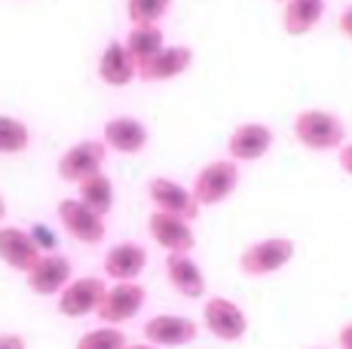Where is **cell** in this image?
Wrapping results in <instances>:
<instances>
[{"label":"cell","mask_w":352,"mask_h":349,"mask_svg":"<svg viewBox=\"0 0 352 349\" xmlns=\"http://www.w3.org/2000/svg\"><path fill=\"white\" fill-rule=\"evenodd\" d=\"M104 163H107V144L101 138H86V141L71 144L58 157L56 172L67 184H83L86 178L104 172Z\"/></svg>","instance_id":"cell-5"},{"label":"cell","mask_w":352,"mask_h":349,"mask_svg":"<svg viewBox=\"0 0 352 349\" xmlns=\"http://www.w3.org/2000/svg\"><path fill=\"white\" fill-rule=\"evenodd\" d=\"M193 58L196 56H193L190 46L168 43L160 56H153L147 65H141L138 80H144V83H168V80H178L193 68Z\"/></svg>","instance_id":"cell-16"},{"label":"cell","mask_w":352,"mask_h":349,"mask_svg":"<svg viewBox=\"0 0 352 349\" xmlns=\"http://www.w3.org/2000/svg\"><path fill=\"white\" fill-rule=\"evenodd\" d=\"M126 49L129 56L135 58V65H147L153 56H160L162 49H166V34H162L160 25H132V31L126 34Z\"/></svg>","instance_id":"cell-21"},{"label":"cell","mask_w":352,"mask_h":349,"mask_svg":"<svg viewBox=\"0 0 352 349\" xmlns=\"http://www.w3.org/2000/svg\"><path fill=\"white\" fill-rule=\"evenodd\" d=\"M126 349H160V346H153V344H147L144 340V344H129Z\"/></svg>","instance_id":"cell-31"},{"label":"cell","mask_w":352,"mask_h":349,"mask_svg":"<svg viewBox=\"0 0 352 349\" xmlns=\"http://www.w3.org/2000/svg\"><path fill=\"white\" fill-rule=\"evenodd\" d=\"M337 166H340V172L346 174V178H352V141H346V144L337 150Z\"/></svg>","instance_id":"cell-27"},{"label":"cell","mask_w":352,"mask_h":349,"mask_svg":"<svg viewBox=\"0 0 352 349\" xmlns=\"http://www.w3.org/2000/svg\"><path fill=\"white\" fill-rule=\"evenodd\" d=\"M104 276L111 282H138L147 270V248L138 243H117L104 251Z\"/></svg>","instance_id":"cell-17"},{"label":"cell","mask_w":352,"mask_h":349,"mask_svg":"<svg viewBox=\"0 0 352 349\" xmlns=\"http://www.w3.org/2000/svg\"><path fill=\"white\" fill-rule=\"evenodd\" d=\"M313 349H322V346H313Z\"/></svg>","instance_id":"cell-33"},{"label":"cell","mask_w":352,"mask_h":349,"mask_svg":"<svg viewBox=\"0 0 352 349\" xmlns=\"http://www.w3.org/2000/svg\"><path fill=\"white\" fill-rule=\"evenodd\" d=\"M28 288L37 297H58L67 285L74 282V267L65 254H43L37 260V267L28 273Z\"/></svg>","instance_id":"cell-14"},{"label":"cell","mask_w":352,"mask_h":349,"mask_svg":"<svg viewBox=\"0 0 352 349\" xmlns=\"http://www.w3.org/2000/svg\"><path fill=\"white\" fill-rule=\"evenodd\" d=\"M31 147V129L25 120L0 113V157H19Z\"/></svg>","instance_id":"cell-23"},{"label":"cell","mask_w":352,"mask_h":349,"mask_svg":"<svg viewBox=\"0 0 352 349\" xmlns=\"http://www.w3.org/2000/svg\"><path fill=\"white\" fill-rule=\"evenodd\" d=\"M337 28H340V34L346 37V40H352V3L340 12V19H337Z\"/></svg>","instance_id":"cell-29"},{"label":"cell","mask_w":352,"mask_h":349,"mask_svg":"<svg viewBox=\"0 0 352 349\" xmlns=\"http://www.w3.org/2000/svg\"><path fill=\"white\" fill-rule=\"evenodd\" d=\"M202 328L221 344H239L248 334V315L230 297H206L202 304Z\"/></svg>","instance_id":"cell-4"},{"label":"cell","mask_w":352,"mask_h":349,"mask_svg":"<svg viewBox=\"0 0 352 349\" xmlns=\"http://www.w3.org/2000/svg\"><path fill=\"white\" fill-rule=\"evenodd\" d=\"M126 346L129 340L117 325H98L92 331L80 334L77 344H74V349H126Z\"/></svg>","instance_id":"cell-24"},{"label":"cell","mask_w":352,"mask_h":349,"mask_svg":"<svg viewBox=\"0 0 352 349\" xmlns=\"http://www.w3.org/2000/svg\"><path fill=\"white\" fill-rule=\"evenodd\" d=\"M276 144V132L273 126L267 123H239L233 132H230L227 138V157L233 159V163H257V159H263L270 150H273Z\"/></svg>","instance_id":"cell-11"},{"label":"cell","mask_w":352,"mask_h":349,"mask_svg":"<svg viewBox=\"0 0 352 349\" xmlns=\"http://www.w3.org/2000/svg\"><path fill=\"white\" fill-rule=\"evenodd\" d=\"M328 0H285L282 3V31L288 37H307L319 28Z\"/></svg>","instance_id":"cell-20"},{"label":"cell","mask_w":352,"mask_h":349,"mask_svg":"<svg viewBox=\"0 0 352 349\" xmlns=\"http://www.w3.org/2000/svg\"><path fill=\"white\" fill-rule=\"evenodd\" d=\"M40 258H43V251L34 243L31 230L0 224V260H3V267H10L12 273L28 276L34 267H37Z\"/></svg>","instance_id":"cell-13"},{"label":"cell","mask_w":352,"mask_h":349,"mask_svg":"<svg viewBox=\"0 0 352 349\" xmlns=\"http://www.w3.org/2000/svg\"><path fill=\"white\" fill-rule=\"evenodd\" d=\"M56 214H58V224L74 243L80 245H101L107 236V221L96 214L89 205H83L77 196H67V199H58L56 205Z\"/></svg>","instance_id":"cell-6"},{"label":"cell","mask_w":352,"mask_h":349,"mask_svg":"<svg viewBox=\"0 0 352 349\" xmlns=\"http://www.w3.org/2000/svg\"><path fill=\"white\" fill-rule=\"evenodd\" d=\"M3 218H6V199L0 196V224H3Z\"/></svg>","instance_id":"cell-32"},{"label":"cell","mask_w":352,"mask_h":349,"mask_svg":"<svg viewBox=\"0 0 352 349\" xmlns=\"http://www.w3.org/2000/svg\"><path fill=\"white\" fill-rule=\"evenodd\" d=\"M166 279L187 300H202L208 294L206 273L190 254H166Z\"/></svg>","instance_id":"cell-18"},{"label":"cell","mask_w":352,"mask_h":349,"mask_svg":"<svg viewBox=\"0 0 352 349\" xmlns=\"http://www.w3.org/2000/svg\"><path fill=\"white\" fill-rule=\"evenodd\" d=\"M31 236H34V243H37V248H40L43 254H56V251H58V236L50 230V227L34 224V227H31Z\"/></svg>","instance_id":"cell-26"},{"label":"cell","mask_w":352,"mask_h":349,"mask_svg":"<svg viewBox=\"0 0 352 349\" xmlns=\"http://www.w3.org/2000/svg\"><path fill=\"white\" fill-rule=\"evenodd\" d=\"M77 199L83 205H89L96 214L101 218H107V214L113 212V203H117V190H113V181L107 178L104 172L92 174V178H86L83 184H77Z\"/></svg>","instance_id":"cell-22"},{"label":"cell","mask_w":352,"mask_h":349,"mask_svg":"<svg viewBox=\"0 0 352 349\" xmlns=\"http://www.w3.org/2000/svg\"><path fill=\"white\" fill-rule=\"evenodd\" d=\"M141 334H144L147 344L160 349H178L199 337V322L178 313H157L141 325Z\"/></svg>","instance_id":"cell-9"},{"label":"cell","mask_w":352,"mask_h":349,"mask_svg":"<svg viewBox=\"0 0 352 349\" xmlns=\"http://www.w3.org/2000/svg\"><path fill=\"white\" fill-rule=\"evenodd\" d=\"M147 199H151L153 212H166L184 221H196L202 212L190 187H184L175 178H166V174H157V178L147 181Z\"/></svg>","instance_id":"cell-7"},{"label":"cell","mask_w":352,"mask_h":349,"mask_svg":"<svg viewBox=\"0 0 352 349\" xmlns=\"http://www.w3.org/2000/svg\"><path fill=\"white\" fill-rule=\"evenodd\" d=\"M0 349H28V344H25L22 334L3 331V334H0Z\"/></svg>","instance_id":"cell-28"},{"label":"cell","mask_w":352,"mask_h":349,"mask_svg":"<svg viewBox=\"0 0 352 349\" xmlns=\"http://www.w3.org/2000/svg\"><path fill=\"white\" fill-rule=\"evenodd\" d=\"M279 3H285V0H279Z\"/></svg>","instance_id":"cell-34"},{"label":"cell","mask_w":352,"mask_h":349,"mask_svg":"<svg viewBox=\"0 0 352 349\" xmlns=\"http://www.w3.org/2000/svg\"><path fill=\"white\" fill-rule=\"evenodd\" d=\"M104 291L107 282L101 276H74L71 285L56 297V306L65 319H89V315H98Z\"/></svg>","instance_id":"cell-10"},{"label":"cell","mask_w":352,"mask_h":349,"mask_svg":"<svg viewBox=\"0 0 352 349\" xmlns=\"http://www.w3.org/2000/svg\"><path fill=\"white\" fill-rule=\"evenodd\" d=\"M98 80L111 89H126L132 80H138V65L129 56L123 40H111L98 56Z\"/></svg>","instance_id":"cell-19"},{"label":"cell","mask_w":352,"mask_h":349,"mask_svg":"<svg viewBox=\"0 0 352 349\" xmlns=\"http://www.w3.org/2000/svg\"><path fill=\"white\" fill-rule=\"evenodd\" d=\"M291 135L313 153H331L346 144V123L328 107H303L291 120Z\"/></svg>","instance_id":"cell-1"},{"label":"cell","mask_w":352,"mask_h":349,"mask_svg":"<svg viewBox=\"0 0 352 349\" xmlns=\"http://www.w3.org/2000/svg\"><path fill=\"white\" fill-rule=\"evenodd\" d=\"M101 141L107 144V150L135 157V153H141L151 144V129L135 117H111L101 126Z\"/></svg>","instance_id":"cell-15"},{"label":"cell","mask_w":352,"mask_h":349,"mask_svg":"<svg viewBox=\"0 0 352 349\" xmlns=\"http://www.w3.org/2000/svg\"><path fill=\"white\" fill-rule=\"evenodd\" d=\"M168 6H172V0H126V12L132 25H160Z\"/></svg>","instance_id":"cell-25"},{"label":"cell","mask_w":352,"mask_h":349,"mask_svg":"<svg viewBox=\"0 0 352 349\" xmlns=\"http://www.w3.org/2000/svg\"><path fill=\"white\" fill-rule=\"evenodd\" d=\"M147 233L166 254H190L196 248V233H193V221L175 218L166 212H151L147 218Z\"/></svg>","instance_id":"cell-12"},{"label":"cell","mask_w":352,"mask_h":349,"mask_svg":"<svg viewBox=\"0 0 352 349\" xmlns=\"http://www.w3.org/2000/svg\"><path fill=\"white\" fill-rule=\"evenodd\" d=\"M144 304H147V288L141 282H113V285H107L104 300L98 306V319L101 325L120 328L144 310Z\"/></svg>","instance_id":"cell-8"},{"label":"cell","mask_w":352,"mask_h":349,"mask_svg":"<svg viewBox=\"0 0 352 349\" xmlns=\"http://www.w3.org/2000/svg\"><path fill=\"white\" fill-rule=\"evenodd\" d=\"M337 346L352 349V319L346 322V325H340V331H337Z\"/></svg>","instance_id":"cell-30"},{"label":"cell","mask_w":352,"mask_h":349,"mask_svg":"<svg viewBox=\"0 0 352 349\" xmlns=\"http://www.w3.org/2000/svg\"><path fill=\"white\" fill-rule=\"evenodd\" d=\"M297 245L291 236H263L239 251V273L248 279L276 276L294 260Z\"/></svg>","instance_id":"cell-2"},{"label":"cell","mask_w":352,"mask_h":349,"mask_svg":"<svg viewBox=\"0 0 352 349\" xmlns=\"http://www.w3.org/2000/svg\"><path fill=\"white\" fill-rule=\"evenodd\" d=\"M236 187H239V163L224 157V159H212V163L202 166L196 172L190 190L202 209H212V205L227 203L236 193Z\"/></svg>","instance_id":"cell-3"}]
</instances>
